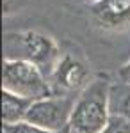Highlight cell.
Masks as SVG:
<instances>
[{"instance_id": "obj_9", "label": "cell", "mask_w": 130, "mask_h": 133, "mask_svg": "<svg viewBox=\"0 0 130 133\" xmlns=\"http://www.w3.org/2000/svg\"><path fill=\"white\" fill-rule=\"evenodd\" d=\"M102 133H130V121L121 117V115L110 114L109 123H107V126L103 128Z\"/></svg>"}, {"instance_id": "obj_5", "label": "cell", "mask_w": 130, "mask_h": 133, "mask_svg": "<svg viewBox=\"0 0 130 133\" xmlns=\"http://www.w3.org/2000/svg\"><path fill=\"white\" fill-rule=\"evenodd\" d=\"M52 87V92L57 96H79L89 85V68L87 64L71 55L66 53L61 57L59 64L55 66L54 73L48 78Z\"/></svg>"}, {"instance_id": "obj_4", "label": "cell", "mask_w": 130, "mask_h": 133, "mask_svg": "<svg viewBox=\"0 0 130 133\" xmlns=\"http://www.w3.org/2000/svg\"><path fill=\"white\" fill-rule=\"evenodd\" d=\"M75 99H77L75 96H57V94L36 99L30 105L25 123L50 133H66Z\"/></svg>"}, {"instance_id": "obj_1", "label": "cell", "mask_w": 130, "mask_h": 133, "mask_svg": "<svg viewBox=\"0 0 130 133\" xmlns=\"http://www.w3.org/2000/svg\"><path fill=\"white\" fill-rule=\"evenodd\" d=\"M110 83L96 76L75 99L66 133H102L110 119Z\"/></svg>"}, {"instance_id": "obj_13", "label": "cell", "mask_w": 130, "mask_h": 133, "mask_svg": "<svg viewBox=\"0 0 130 133\" xmlns=\"http://www.w3.org/2000/svg\"><path fill=\"white\" fill-rule=\"evenodd\" d=\"M87 2H89V5H91V4H94V2H98V0H87Z\"/></svg>"}, {"instance_id": "obj_6", "label": "cell", "mask_w": 130, "mask_h": 133, "mask_svg": "<svg viewBox=\"0 0 130 133\" xmlns=\"http://www.w3.org/2000/svg\"><path fill=\"white\" fill-rule=\"evenodd\" d=\"M94 21L107 30H121L130 25V0H98L91 4Z\"/></svg>"}, {"instance_id": "obj_8", "label": "cell", "mask_w": 130, "mask_h": 133, "mask_svg": "<svg viewBox=\"0 0 130 133\" xmlns=\"http://www.w3.org/2000/svg\"><path fill=\"white\" fill-rule=\"evenodd\" d=\"M110 114L130 121V83H112L110 87Z\"/></svg>"}, {"instance_id": "obj_7", "label": "cell", "mask_w": 130, "mask_h": 133, "mask_svg": "<svg viewBox=\"0 0 130 133\" xmlns=\"http://www.w3.org/2000/svg\"><path fill=\"white\" fill-rule=\"evenodd\" d=\"M32 99L13 94L9 91H2V126L25 123Z\"/></svg>"}, {"instance_id": "obj_11", "label": "cell", "mask_w": 130, "mask_h": 133, "mask_svg": "<svg viewBox=\"0 0 130 133\" xmlns=\"http://www.w3.org/2000/svg\"><path fill=\"white\" fill-rule=\"evenodd\" d=\"M21 0H2V7H4V14L9 16L13 12H16L18 7H20Z\"/></svg>"}, {"instance_id": "obj_3", "label": "cell", "mask_w": 130, "mask_h": 133, "mask_svg": "<svg viewBox=\"0 0 130 133\" xmlns=\"http://www.w3.org/2000/svg\"><path fill=\"white\" fill-rule=\"evenodd\" d=\"M2 91H9L32 101L54 94L48 76L38 66L20 59H4Z\"/></svg>"}, {"instance_id": "obj_12", "label": "cell", "mask_w": 130, "mask_h": 133, "mask_svg": "<svg viewBox=\"0 0 130 133\" xmlns=\"http://www.w3.org/2000/svg\"><path fill=\"white\" fill-rule=\"evenodd\" d=\"M118 78H120V82H123V83H130V59L120 68Z\"/></svg>"}, {"instance_id": "obj_10", "label": "cell", "mask_w": 130, "mask_h": 133, "mask_svg": "<svg viewBox=\"0 0 130 133\" xmlns=\"http://www.w3.org/2000/svg\"><path fill=\"white\" fill-rule=\"evenodd\" d=\"M2 133H50V131L41 130L38 126H32L29 123H18V124L2 126Z\"/></svg>"}, {"instance_id": "obj_2", "label": "cell", "mask_w": 130, "mask_h": 133, "mask_svg": "<svg viewBox=\"0 0 130 133\" xmlns=\"http://www.w3.org/2000/svg\"><path fill=\"white\" fill-rule=\"evenodd\" d=\"M4 59H20L38 66L48 78L61 61L57 41L38 30L7 32L4 36Z\"/></svg>"}]
</instances>
